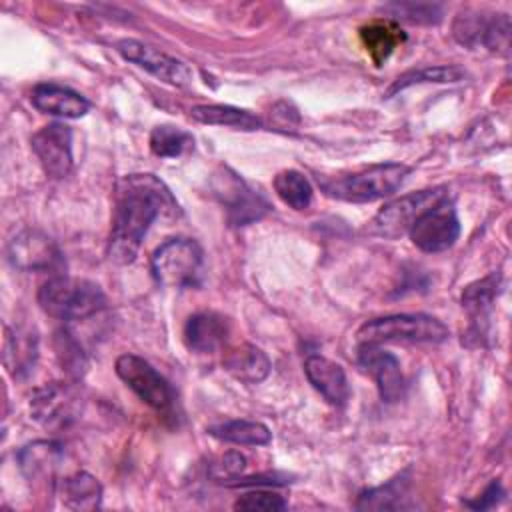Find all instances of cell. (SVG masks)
Masks as SVG:
<instances>
[{"instance_id":"ffe728a7","label":"cell","mask_w":512,"mask_h":512,"mask_svg":"<svg viewBox=\"0 0 512 512\" xmlns=\"http://www.w3.org/2000/svg\"><path fill=\"white\" fill-rule=\"evenodd\" d=\"M360 40L370 58L382 64L406 40V34L394 20H374L360 28Z\"/></svg>"},{"instance_id":"52a82bcc","label":"cell","mask_w":512,"mask_h":512,"mask_svg":"<svg viewBox=\"0 0 512 512\" xmlns=\"http://www.w3.org/2000/svg\"><path fill=\"white\" fill-rule=\"evenodd\" d=\"M448 196V190L444 186L430 188V190H420L406 194L390 204H386L370 222H368V232L374 236L382 238H400L402 234H408L410 226L414 220L432 204Z\"/></svg>"},{"instance_id":"603a6c76","label":"cell","mask_w":512,"mask_h":512,"mask_svg":"<svg viewBox=\"0 0 512 512\" xmlns=\"http://www.w3.org/2000/svg\"><path fill=\"white\" fill-rule=\"evenodd\" d=\"M62 502L70 510H96L102 502V484L88 472H74L62 480Z\"/></svg>"},{"instance_id":"ac0fdd59","label":"cell","mask_w":512,"mask_h":512,"mask_svg":"<svg viewBox=\"0 0 512 512\" xmlns=\"http://www.w3.org/2000/svg\"><path fill=\"white\" fill-rule=\"evenodd\" d=\"M228 336V320L216 312H198L184 324V342L198 354L216 352Z\"/></svg>"},{"instance_id":"ba28073f","label":"cell","mask_w":512,"mask_h":512,"mask_svg":"<svg viewBox=\"0 0 512 512\" xmlns=\"http://www.w3.org/2000/svg\"><path fill=\"white\" fill-rule=\"evenodd\" d=\"M408 236L422 252H444L460 236V222L454 202L444 196L430 208H426L410 226Z\"/></svg>"},{"instance_id":"484cf974","label":"cell","mask_w":512,"mask_h":512,"mask_svg":"<svg viewBox=\"0 0 512 512\" xmlns=\"http://www.w3.org/2000/svg\"><path fill=\"white\" fill-rule=\"evenodd\" d=\"M408 490V478L406 474H400L396 478H392L390 482H386L384 486L366 490L358 496L356 508L358 510H396L402 508V500L406 498Z\"/></svg>"},{"instance_id":"44dd1931","label":"cell","mask_w":512,"mask_h":512,"mask_svg":"<svg viewBox=\"0 0 512 512\" xmlns=\"http://www.w3.org/2000/svg\"><path fill=\"white\" fill-rule=\"evenodd\" d=\"M62 456H64L62 448L56 442L38 440V442L26 444L18 452V462L22 472L30 480H38V478H52L58 464L62 462Z\"/></svg>"},{"instance_id":"8992f818","label":"cell","mask_w":512,"mask_h":512,"mask_svg":"<svg viewBox=\"0 0 512 512\" xmlns=\"http://www.w3.org/2000/svg\"><path fill=\"white\" fill-rule=\"evenodd\" d=\"M510 30L508 14L494 12H460L452 24V34L462 46L496 54H508Z\"/></svg>"},{"instance_id":"1f68e13d","label":"cell","mask_w":512,"mask_h":512,"mask_svg":"<svg viewBox=\"0 0 512 512\" xmlns=\"http://www.w3.org/2000/svg\"><path fill=\"white\" fill-rule=\"evenodd\" d=\"M288 504L286 500L280 496V494H274V492H268V490H254V492H248L244 494L242 498H238L234 502V508L236 510H248V512H276V510H284Z\"/></svg>"},{"instance_id":"6da1fadb","label":"cell","mask_w":512,"mask_h":512,"mask_svg":"<svg viewBox=\"0 0 512 512\" xmlns=\"http://www.w3.org/2000/svg\"><path fill=\"white\" fill-rule=\"evenodd\" d=\"M170 190L154 174H130L118 182L106 254L114 264L134 262L140 244L162 214L176 212Z\"/></svg>"},{"instance_id":"f546056e","label":"cell","mask_w":512,"mask_h":512,"mask_svg":"<svg viewBox=\"0 0 512 512\" xmlns=\"http://www.w3.org/2000/svg\"><path fill=\"white\" fill-rule=\"evenodd\" d=\"M462 76H464V72L456 66H426V68L410 70V72L396 78V82L388 88L386 96H392L398 90H404L412 84H420V82H458Z\"/></svg>"},{"instance_id":"83f0119b","label":"cell","mask_w":512,"mask_h":512,"mask_svg":"<svg viewBox=\"0 0 512 512\" xmlns=\"http://www.w3.org/2000/svg\"><path fill=\"white\" fill-rule=\"evenodd\" d=\"M500 288V274L492 272L486 278L472 282L464 288L462 292V306L466 308V312L472 316L474 322H480L488 310L492 308V302L498 294Z\"/></svg>"},{"instance_id":"f1b7e54d","label":"cell","mask_w":512,"mask_h":512,"mask_svg":"<svg viewBox=\"0 0 512 512\" xmlns=\"http://www.w3.org/2000/svg\"><path fill=\"white\" fill-rule=\"evenodd\" d=\"M274 190L278 198L294 210H306L312 202V186L298 170H282L274 176Z\"/></svg>"},{"instance_id":"4316f807","label":"cell","mask_w":512,"mask_h":512,"mask_svg":"<svg viewBox=\"0 0 512 512\" xmlns=\"http://www.w3.org/2000/svg\"><path fill=\"white\" fill-rule=\"evenodd\" d=\"M194 148V136L178 126L162 124L150 132V150L160 158H178Z\"/></svg>"},{"instance_id":"5b68a950","label":"cell","mask_w":512,"mask_h":512,"mask_svg":"<svg viewBox=\"0 0 512 512\" xmlns=\"http://www.w3.org/2000/svg\"><path fill=\"white\" fill-rule=\"evenodd\" d=\"M202 248L192 238H170L152 254V274L160 286L186 288L198 282Z\"/></svg>"},{"instance_id":"5bb4252c","label":"cell","mask_w":512,"mask_h":512,"mask_svg":"<svg viewBox=\"0 0 512 512\" xmlns=\"http://www.w3.org/2000/svg\"><path fill=\"white\" fill-rule=\"evenodd\" d=\"M358 364L374 378L382 402H398L404 396L406 382L400 362L394 354L380 348V344H360Z\"/></svg>"},{"instance_id":"cb8c5ba5","label":"cell","mask_w":512,"mask_h":512,"mask_svg":"<svg viewBox=\"0 0 512 512\" xmlns=\"http://www.w3.org/2000/svg\"><path fill=\"white\" fill-rule=\"evenodd\" d=\"M208 434L238 446H266L272 440V432L268 430V426L254 420H228L212 426Z\"/></svg>"},{"instance_id":"4fadbf2b","label":"cell","mask_w":512,"mask_h":512,"mask_svg":"<svg viewBox=\"0 0 512 512\" xmlns=\"http://www.w3.org/2000/svg\"><path fill=\"white\" fill-rule=\"evenodd\" d=\"M32 150L44 172L52 178H64L72 170V130L62 122L42 126L32 136Z\"/></svg>"},{"instance_id":"277c9868","label":"cell","mask_w":512,"mask_h":512,"mask_svg":"<svg viewBox=\"0 0 512 512\" xmlns=\"http://www.w3.org/2000/svg\"><path fill=\"white\" fill-rule=\"evenodd\" d=\"M448 328L428 314H392L368 320L358 330L360 344L384 342H444Z\"/></svg>"},{"instance_id":"d6a6232c","label":"cell","mask_w":512,"mask_h":512,"mask_svg":"<svg viewBox=\"0 0 512 512\" xmlns=\"http://www.w3.org/2000/svg\"><path fill=\"white\" fill-rule=\"evenodd\" d=\"M56 350H58V358L60 364L70 372V374H80V370L86 366L84 354L80 344L72 338V334L68 330L60 332L56 338Z\"/></svg>"},{"instance_id":"4dcf8cb0","label":"cell","mask_w":512,"mask_h":512,"mask_svg":"<svg viewBox=\"0 0 512 512\" xmlns=\"http://www.w3.org/2000/svg\"><path fill=\"white\" fill-rule=\"evenodd\" d=\"M396 20L410 24H436L442 20V6L424 2H390L382 8Z\"/></svg>"},{"instance_id":"9c48e42d","label":"cell","mask_w":512,"mask_h":512,"mask_svg":"<svg viewBox=\"0 0 512 512\" xmlns=\"http://www.w3.org/2000/svg\"><path fill=\"white\" fill-rule=\"evenodd\" d=\"M212 192L226 208L228 220L234 226L252 224L268 212V202L230 168H220L214 174Z\"/></svg>"},{"instance_id":"7c38bea8","label":"cell","mask_w":512,"mask_h":512,"mask_svg":"<svg viewBox=\"0 0 512 512\" xmlns=\"http://www.w3.org/2000/svg\"><path fill=\"white\" fill-rule=\"evenodd\" d=\"M116 50L122 58H126L128 62L144 68L146 72H150L152 76H156L158 80L172 84V86H186L192 82L194 74L190 70V66L174 56H168L140 40H120L116 44Z\"/></svg>"},{"instance_id":"3957f363","label":"cell","mask_w":512,"mask_h":512,"mask_svg":"<svg viewBox=\"0 0 512 512\" xmlns=\"http://www.w3.org/2000/svg\"><path fill=\"white\" fill-rule=\"evenodd\" d=\"M408 174L410 168L406 164L386 162L368 166L364 170L334 180H320V186L328 196L338 200L374 202L394 194L404 184Z\"/></svg>"},{"instance_id":"7a4b0ae2","label":"cell","mask_w":512,"mask_h":512,"mask_svg":"<svg viewBox=\"0 0 512 512\" xmlns=\"http://www.w3.org/2000/svg\"><path fill=\"white\" fill-rule=\"evenodd\" d=\"M40 308L58 320H84L106 308V296L96 282L52 276L38 290Z\"/></svg>"},{"instance_id":"d4e9b609","label":"cell","mask_w":512,"mask_h":512,"mask_svg":"<svg viewBox=\"0 0 512 512\" xmlns=\"http://www.w3.org/2000/svg\"><path fill=\"white\" fill-rule=\"evenodd\" d=\"M38 356V340L32 332L16 330L14 334L8 332L6 346H4V362L14 376H22L30 372Z\"/></svg>"},{"instance_id":"e0dca14e","label":"cell","mask_w":512,"mask_h":512,"mask_svg":"<svg viewBox=\"0 0 512 512\" xmlns=\"http://www.w3.org/2000/svg\"><path fill=\"white\" fill-rule=\"evenodd\" d=\"M32 104L50 116L82 118L90 110V102L76 90L60 84H36L32 90Z\"/></svg>"},{"instance_id":"8fae6325","label":"cell","mask_w":512,"mask_h":512,"mask_svg":"<svg viewBox=\"0 0 512 512\" xmlns=\"http://www.w3.org/2000/svg\"><path fill=\"white\" fill-rule=\"evenodd\" d=\"M8 260L22 272H58L64 264L58 244L40 230H22L8 244Z\"/></svg>"},{"instance_id":"d590c367","label":"cell","mask_w":512,"mask_h":512,"mask_svg":"<svg viewBox=\"0 0 512 512\" xmlns=\"http://www.w3.org/2000/svg\"><path fill=\"white\" fill-rule=\"evenodd\" d=\"M216 468H218V474H220V476L224 474V478H234V476H238V474L246 468V460H244V456L238 454V452H228V454H224V456L220 458V462L216 464Z\"/></svg>"},{"instance_id":"2e32d148","label":"cell","mask_w":512,"mask_h":512,"mask_svg":"<svg viewBox=\"0 0 512 512\" xmlns=\"http://www.w3.org/2000/svg\"><path fill=\"white\" fill-rule=\"evenodd\" d=\"M74 408H76L74 392L68 386H62L58 382L38 388L30 400V412L34 420H38L48 428L66 424L74 416Z\"/></svg>"},{"instance_id":"d6986e66","label":"cell","mask_w":512,"mask_h":512,"mask_svg":"<svg viewBox=\"0 0 512 512\" xmlns=\"http://www.w3.org/2000/svg\"><path fill=\"white\" fill-rule=\"evenodd\" d=\"M222 364L232 378L244 384H258L270 374L268 356L258 346L248 342L228 350Z\"/></svg>"},{"instance_id":"9a60e30c","label":"cell","mask_w":512,"mask_h":512,"mask_svg":"<svg viewBox=\"0 0 512 512\" xmlns=\"http://www.w3.org/2000/svg\"><path fill=\"white\" fill-rule=\"evenodd\" d=\"M304 374L314 390H318L328 404L340 408L348 402L350 388L340 364L332 362L326 356L310 354L304 362Z\"/></svg>"},{"instance_id":"836d02e7","label":"cell","mask_w":512,"mask_h":512,"mask_svg":"<svg viewBox=\"0 0 512 512\" xmlns=\"http://www.w3.org/2000/svg\"><path fill=\"white\" fill-rule=\"evenodd\" d=\"M502 496H504V490H502L500 482H498V480H492V482L488 484V488L484 490V494H482L476 502L468 500L466 506H470V508H474V510H486V508L496 506V504L502 500Z\"/></svg>"},{"instance_id":"e575fe53","label":"cell","mask_w":512,"mask_h":512,"mask_svg":"<svg viewBox=\"0 0 512 512\" xmlns=\"http://www.w3.org/2000/svg\"><path fill=\"white\" fill-rule=\"evenodd\" d=\"M290 482L284 474H260V476H248V478H236L228 482V486H282Z\"/></svg>"},{"instance_id":"30bf717a","label":"cell","mask_w":512,"mask_h":512,"mask_svg":"<svg viewBox=\"0 0 512 512\" xmlns=\"http://www.w3.org/2000/svg\"><path fill=\"white\" fill-rule=\"evenodd\" d=\"M114 370L118 378L150 408L158 412L170 410L174 402V392L150 362L136 354H122L116 358Z\"/></svg>"},{"instance_id":"7402d4cb","label":"cell","mask_w":512,"mask_h":512,"mask_svg":"<svg viewBox=\"0 0 512 512\" xmlns=\"http://www.w3.org/2000/svg\"><path fill=\"white\" fill-rule=\"evenodd\" d=\"M190 116L202 124L230 126L236 130H256L262 126V120L256 114L230 104H198L192 106Z\"/></svg>"}]
</instances>
